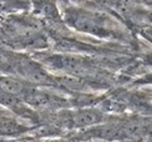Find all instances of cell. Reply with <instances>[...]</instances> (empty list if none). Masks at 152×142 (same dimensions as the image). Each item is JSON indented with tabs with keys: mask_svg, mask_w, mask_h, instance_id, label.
<instances>
[{
	"mask_svg": "<svg viewBox=\"0 0 152 142\" xmlns=\"http://www.w3.org/2000/svg\"><path fill=\"white\" fill-rule=\"evenodd\" d=\"M143 82H152V75H148V76H146V77H145Z\"/></svg>",
	"mask_w": 152,
	"mask_h": 142,
	"instance_id": "10",
	"label": "cell"
},
{
	"mask_svg": "<svg viewBox=\"0 0 152 142\" xmlns=\"http://www.w3.org/2000/svg\"><path fill=\"white\" fill-rule=\"evenodd\" d=\"M101 18L92 12L82 11V10H69L66 12L65 20L76 30L82 33L95 35L99 37L110 36V31L106 26L101 24Z\"/></svg>",
	"mask_w": 152,
	"mask_h": 142,
	"instance_id": "1",
	"label": "cell"
},
{
	"mask_svg": "<svg viewBox=\"0 0 152 142\" xmlns=\"http://www.w3.org/2000/svg\"><path fill=\"white\" fill-rule=\"evenodd\" d=\"M143 34H145V35H147L148 37H151V39H152V26H147V28H145Z\"/></svg>",
	"mask_w": 152,
	"mask_h": 142,
	"instance_id": "9",
	"label": "cell"
},
{
	"mask_svg": "<svg viewBox=\"0 0 152 142\" xmlns=\"http://www.w3.org/2000/svg\"><path fill=\"white\" fill-rule=\"evenodd\" d=\"M25 99L31 105L37 107H59L65 105V100H61L58 96L48 91H35L31 89L25 94Z\"/></svg>",
	"mask_w": 152,
	"mask_h": 142,
	"instance_id": "3",
	"label": "cell"
},
{
	"mask_svg": "<svg viewBox=\"0 0 152 142\" xmlns=\"http://www.w3.org/2000/svg\"><path fill=\"white\" fill-rule=\"evenodd\" d=\"M9 61L10 59L5 54L0 53V69H4V67H8L9 66Z\"/></svg>",
	"mask_w": 152,
	"mask_h": 142,
	"instance_id": "8",
	"label": "cell"
},
{
	"mask_svg": "<svg viewBox=\"0 0 152 142\" xmlns=\"http://www.w3.org/2000/svg\"><path fill=\"white\" fill-rule=\"evenodd\" d=\"M48 61L53 66L64 70L71 75H84L88 70L87 62L84 59H81V57H76V56L61 55V56L53 57V59H49Z\"/></svg>",
	"mask_w": 152,
	"mask_h": 142,
	"instance_id": "2",
	"label": "cell"
},
{
	"mask_svg": "<svg viewBox=\"0 0 152 142\" xmlns=\"http://www.w3.org/2000/svg\"><path fill=\"white\" fill-rule=\"evenodd\" d=\"M0 89L15 96L25 95L30 90L25 87L24 82L18 79H12V77H0Z\"/></svg>",
	"mask_w": 152,
	"mask_h": 142,
	"instance_id": "5",
	"label": "cell"
},
{
	"mask_svg": "<svg viewBox=\"0 0 152 142\" xmlns=\"http://www.w3.org/2000/svg\"><path fill=\"white\" fill-rule=\"evenodd\" d=\"M122 130V137L124 138H130V140H138L145 135V126L140 122H134L131 121L129 124L121 127Z\"/></svg>",
	"mask_w": 152,
	"mask_h": 142,
	"instance_id": "6",
	"label": "cell"
},
{
	"mask_svg": "<svg viewBox=\"0 0 152 142\" xmlns=\"http://www.w3.org/2000/svg\"><path fill=\"white\" fill-rule=\"evenodd\" d=\"M37 10H39L41 15L49 19H53V20L59 18V11L56 9L55 4L51 1H48V0H41L39 5H37Z\"/></svg>",
	"mask_w": 152,
	"mask_h": 142,
	"instance_id": "7",
	"label": "cell"
},
{
	"mask_svg": "<svg viewBox=\"0 0 152 142\" xmlns=\"http://www.w3.org/2000/svg\"><path fill=\"white\" fill-rule=\"evenodd\" d=\"M147 61H148V62L151 64V65H152V55H150V56L147 57Z\"/></svg>",
	"mask_w": 152,
	"mask_h": 142,
	"instance_id": "11",
	"label": "cell"
},
{
	"mask_svg": "<svg viewBox=\"0 0 152 142\" xmlns=\"http://www.w3.org/2000/svg\"><path fill=\"white\" fill-rule=\"evenodd\" d=\"M72 121L77 127L94 126L102 121V113L96 108H82L74 113Z\"/></svg>",
	"mask_w": 152,
	"mask_h": 142,
	"instance_id": "4",
	"label": "cell"
}]
</instances>
